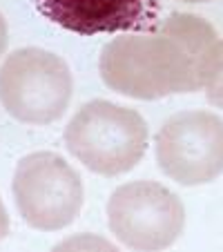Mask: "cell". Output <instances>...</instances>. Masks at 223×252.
<instances>
[{
	"label": "cell",
	"instance_id": "cell-1",
	"mask_svg": "<svg viewBox=\"0 0 223 252\" xmlns=\"http://www.w3.org/2000/svg\"><path fill=\"white\" fill-rule=\"evenodd\" d=\"M217 45L208 20L174 11L147 33L109 40L100 52L98 71L109 90L129 98L192 94L205 87Z\"/></svg>",
	"mask_w": 223,
	"mask_h": 252
},
{
	"label": "cell",
	"instance_id": "cell-2",
	"mask_svg": "<svg viewBox=\"0 0 223 252\" xmlns=\"http://www.w3.org/2000/svg\"><path fill=\"white\" fill-rule=\"evenodd\" d=\"M65 145L87 170L116 176L136 167L147 150V125L136 110L90 100L65 127Z\"/></svg>",
	"mask_w": 223,
	"mask_h": 252
},
{
	"label": "cell",
	"instance_id": "cell-3",
	"mask_svg": "<svg viewBox=\"0 0 223 252\" xmlns=\"http://www.w3.org/2000/svg\"><path fill=\"white\" fill-rule=\"evenodd\" d=\"M71 90L67 63L47 49H16L0 67V105L20 123L58 121L69 105Z\"/></svg>",
	"mask_w": 223,
	"mask_h": 252
},
{
	"label": "cell",
	"instance_id": "cell-4",
	"mask_svg": "<svg viewBox=\"0 0 223 252\" xmlns=\"http://www.w3.org/2000/svg\"><path fill=\"white\" fill-rule=\"evenodd\" d=\"M11 190L20 217L36 230L65 228L83 208L81 176L54 152H33L20 158Z\"/></svg>",
	"mask_w": 223,
	"mask_h": 252
},
{
	"label": "cell",
	"instance_id": "cell-5",
	"mask_svg": "<svg viewBox=\"0 0 223 252\" xmlns=\"http://www.w3.org/2000/svg\"><path fill=\"white\" fill-rule=\"evenodd\" d=\"M109 230L134 250H163L181 237L185 208L172 190L157 181H134L116 188L107 201Z\"/></svg>",
	"mask_w": 223,
	"mask_h": 252
},
{
	"label": "cell",
	"instance_id": "cell-6",
	"mask_svg": "<svg viewBox=\"0 0 223 252\" xmlns=\"http://www.w3.org/2000/svg\"><path fill=\"white\" fill-rule=\"evenodd\" d=\"M159 167L185 188L203 186L223 174V121L212 112H181L157 134Z\"/></svg>",
	"mask_w": 223,
	"mask_h": 252
},
{
	"label": "cell",
	"instance_id": "cell-7",
	"mask_svg": "<svg viewBox=\"0 0 223 252\" xmlns=\"http://www.w3.org/2000/svg\"><path fill=\"white\" fill-rule=\"evenodd\" d=\"M36 7L47 20L81 36L150 32L159 23V0H36Z\"/></svg>",
	"mask_w": 223,
	"mask_h": 252
},
{
	"label": "cell",
	"instance_id": "cell-8",
	"mask_svg": "<svg viewBox=\"0 0 223 252\" xmlns=\"http://www.w3.org/2000/svg\"><path fill=\"white\" fill-rule=\"evenodd\" d=\"M205 94L214 107L223 110V40H219L217 45L212 69H210V76L205 81Z\"/></svg>",
	"mask_w": 223,
	"mask_h": 252
},
{
	"label": "cell",
	"instance_id": "cell-9",
	"mask_svg": "<svg viewBox=\"0 0 223 252\" xmlns=\"http://www.w3.org/2000/svg\"><path fill=\"white\" fill-rule=\"evenodd\" d=\"M7 232H9V214H7L2 199H0V241L7 237Z\"/></svg>",
	"mask_w": 223,
	"mask_h": 252
},
{
	"label": "cell",
	"instance_id": "cell-10",
	"mask_svg": "<svg viewBox=\"0 0 223 252\" xmlns=\"http://www.w3.org/2000/svg\"><path fill=\"white\" fill-rule=\"evenodd\" d=\"M7 43H9V29H7V20L2 18V14H0V56L5 54Z\"/></svg>",
	"mask_w": 223,
	"mask_h": 252
},
{
	"label": "cell",
	"instance_id": "cell-11",
	"mask_svg": "<svg viewBox=\"0 0 223 252\" xmlns=\"http://www.w3.org/2000/svg\"><path fill=\"white\" fill-rule=\"evenodd\" d=\"M181 2H192V5H196V2H210V0H181Z\"/></svg>",
	"mask_w": 223,
	"mask_h": 252
}]
</instances>
